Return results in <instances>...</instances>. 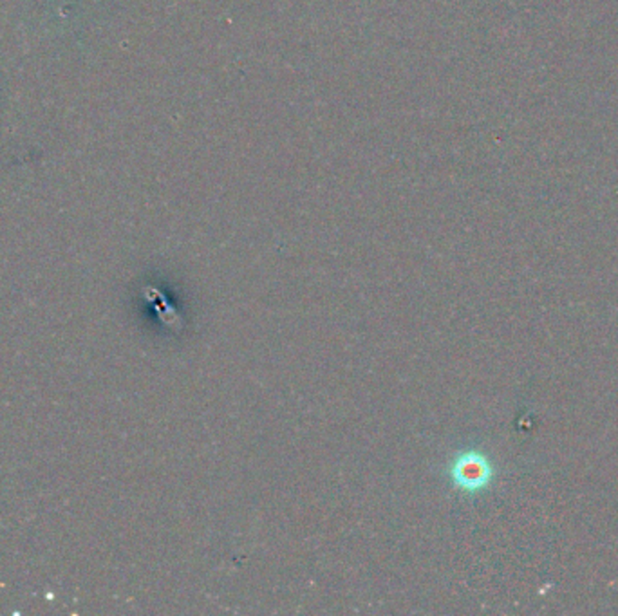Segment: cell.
<instances>
[{
    "mask_svg": "<svg viewBox=\"0 0 618 616\" xmlns=\"http://www.w3.org/2000/svg\"><path fill=\"white\" fill-rule=\"evenodd\" d=\"M454 476L463 488L480 490L490 481L492 469L483 456L469 454V456H463L460 460V463L456 465Z\"/></svg>",
    "mask_w": 618,
    "mask_h": 616,
    "instance_id": "1",
    "label": "cell"
}]
</instances>
